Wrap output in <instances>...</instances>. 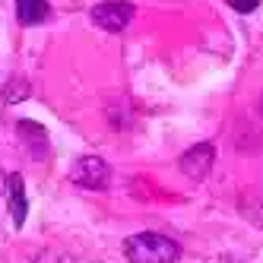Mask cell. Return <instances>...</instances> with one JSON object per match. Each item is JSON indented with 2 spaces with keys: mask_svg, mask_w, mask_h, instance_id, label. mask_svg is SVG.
I'll use <instances>...</instances> for the list:
<instances>
[{
  "mask_svg": "<svg viewBox=\"0 0 263 263\" xmlns=\"http://www.w3.org/2000/svg\"><path fill=\"white\" fill-rule=\"evenodd\" d=\"M213 159H216L213 143H203V146H194L191 153H184L181 168H184V175H187V178L203 181L206 175H210V168H213Z\"/></svg>",
  "mask_w": 263,
  "mask_h": 263,
  "instance_id": "4",
  "label": "cell"
},
{
  "mask_svg": "<svg viewBox=\"0 0 263 263\" xmlns=\"http://www.w3.org/2000/svg\"><path fill=\"white\" fill-rule=\"evenodd\" d=\"M7 187H10V213H13V222L23 225L26 222V194H23V178L20 175H10L7 178Z\"/></svg>",
  "mask_w": 263,
  "mask_h": 263,
  "instance_id": "6",
  "label": "cell"
},
{
  "mask_svg": "<svg viewBox=\"0 0 263 263\" xmlns=\"http://www.w3.org/2000/svg\"><path fill=\"white\" fill-rule=\"evenodd\" d=\"M124 254L130 263H175L181 257V248L159 232H140L124 241Z\"/></svg>",
  "mask_w": 263,
  "mask_h": 263,
  "instance_id": "1",
  "label": "cell"
},
{
  "mask_svg": "<svg viewBox=\"0 0 263 263\" xmlns=\"http://www.w3.org/2000/svg\"><path fill=\"white\" fill-rule=\"evenodd\" d=\"M16 16L23 26H39L48 20V0H16Z\"/></svg>",
  "mask_w": 263,
  "mask_h": 263,
  "instance_id": "5",
  "label": "cell"
},
{
  "mask_svg": "<svg viewBox=\"0 0 263 263\" xmlns=\"http://www.w3.org/2000/svg\"><path fill=\"white\" fill-rule=\"evenodd\" d=\"M134 20V7L127 4V0H105L92 10V23L108 29V32H121L127 29V23Z\"/></svg>",
  "mask_w": 263,
  "mask_h": 263,
  "instance_id": "3",
  "label": "cell"
},
{
  "mask_svg": "<svg viewBox=\"0 0 263 263\" xmlns=\"http://www.w3.org/2000/svg\"><path fill=\"white\" fill-rule=\"evenodd\" d=\"M70 178L77 181L80 187H89V191H105V187L111 184V168L99 156H83L77 165H73Z\"/></svg>",
  "mask_w": 263,
  "mask_h": 263,
  "instance_id": "2",
  "label": "cell"
},
{
  "mask_svg": "<svg viewBox=\"0 0 263 263\" xmlns=\"http://www.w3.org/2000/svg\"><path fill=\"white\" fill-rule=\"evenodd\" d=\"M32 263H73V260H70L67 254H61V251H42Z\"/></svg>",
  "mask_w": 263,
  "mask_h": 263,
  "instance_id": "7",
  "label": "cell"
},
{
  "mask_svg": "<svg viewBox=\"0 0 263 263\" xmlns=\"http://www.w3.org/2000/svg\"><path fill=\"white\" fill-rule=\"evenodd\" d=\"M229 7H232L235 13H254V10L260 7V0H229Z\"/></svg>",
  "mask_w": 263,
  "mask_h": 263,
  "instance_id": "8",
  "label": "cell"
}]
</instances>
